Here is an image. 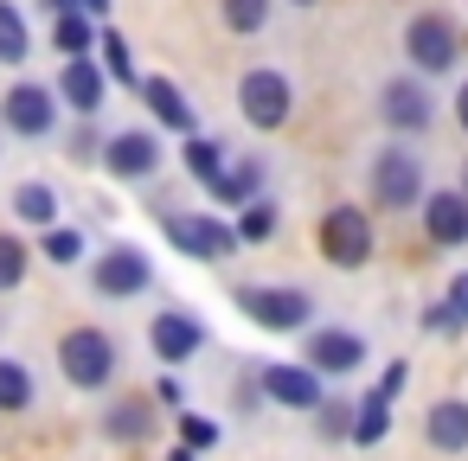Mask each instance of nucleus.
Segmentation results:
<instances>
[{
  "mask_svg": "<svg viewBox=\"0 0 468 461\" xmlns=\"http://www.w3.org/2000/svg\"><path fill=\"white\" fill-rule=\"evenodd\" d=\"M27 52H33V39H27L20 7H14V0H0V65H27Z\"/></svg>",
  "mask_w": 468,
  "mask_h": 461,
  "instance_id": "obj_22",
  "label": "nucleus"
},
{
  "mask_svg": "<svg viewBox=\"0 0 468 461\" xmlns=\"http://www.w3.org/2000/svg\"><path fill=\"white\" fill-rule=\"evenodd\" d=\"M455 193H462V199H468V161H462V186H455Z\"/></svg>",
  "mask_w": 468,
  "mask_h": 461,
  "instance_id": "obj_38",
  "label": "nucleus"
},
{
  "mask_svg": "<svg viewBox=\"0 0 468 461\" xmlns=\"http://www.w3.org/2000/svg\"><path fill=\"white\" fill-rule=\"evenodd\" d=\"M46 257H52V263H78V257H84V237H78V231H46Z\"/></svg>",
  "mask_w": 468,
  "mask_h": 461,
  "instance_id": "obj_33",
  "label": "nucleus"
},
{
  "mask_svg": "<svg viewBox=\"0 0 468 461\" xmlns=\"http://www.w3.org/2000/svg\"><path fill=\"white\" fill-rule=\"evenodd\" d=\"M263 391L289 410H321V372L314 365H263Z\"/></svg>",
  "mask_w": 468,
  "mask_h": 461,
  "instance_id": "obj_14",
  "label": "nucleus"
},
{
  "mask_svg": "<svg viewBox=\"0 0 468 461\" xmlns=\"http://www.w3.org/2000/svg\"><path fill=\"white\" fill-rule=\"evenodd\" d=\"M148 429H154V410H148L142 397H122V403L103 416V435H110V442H142Z\"/></svg>",
  "mask_w": 468,
  "mask_h": 461,
  "instance_id": "obj_21",
  "label": "nucleus"
},
{
  "mask_svg": "<svg viewBox=\"0 0 468 461\" xmlns=\"http://www.w3.org/2000/svg\"><path fill=\"white\" fill-rule=\"evenodd\" d=\"M430 327H436V333H442V327H468V269L449 282L442 308H430Z\"/></svg>",
  "mask_w": 468,
  "mask_h": 461,
  "instance_id": "obj_26",
  "label": "nucleus"
},
{
  "mask_svg": "<svg viewBox=\"0 0 468 461\" xmlns=\"http://www.w3.org/2000/svg\"><path fill=\"white\" fill-rule=\"evenodd\" d=\"M257 186H263V167H257V161H244V167H231V173H225V186H218V205H244Z\"/></svg>",
  "mask_w": 468,
  "mask_h": 461,
  "instance_id": "obj_27",
  "label": "nucleus"
},
{
  "mask_svg": "<svg viewBox=\"0 0 468 461\" xmlns=\"http://www.w3.org/2000/svg\"><path fill=\"white\" fill-rule=\"evenodd\" d=\"M148 340H154V359H167V365H186L193 352H199V320L193 314H180V308H161L154 314V327H148Z\"/></svg>",
  "mask_w": 468,
  "mask_h": 461,
  "instance_id": "obj_13",
  "label": "nucleus"
},
{
  "mask_svg": "<svg viewBox=\"0 0 468 461\" xmlns=\"http://www.w3.org/2000/svg\"><path fill=\"white\" fill-rule=\"evenodd\" d=\"M270 231H276V212H270L263 199H250V212L238 218V237H244V244H257V237H270Z\"/></svg>",
  "mask_w": 468,
  "mask_h": 461,
  "instance_id": "obj_31",
  "label": "nucleus"
},
{
  "mask_svg": "<svg viewBox=\"0 0 468 461\" xmlns=\"http://www.w3.org/2000/svg\"><path fill=\"white\" fill-rule=\"evenodd\" d=\"M423 435H430V448H442V455H462V448H468V403H462V397H442V403H430V416H423Z\"/></svg>",
  "mask_w": 468,
  "mask_h": 461,
  "instance_id": "obj_17",
  "label": "nucleus"
},
{
  "mask_svg": "<svg viewBox=\"0 0 468 461\" xmlns=\"http://www.w3.org/2000/svg\"><path fill=\"white\" fill-rule=\"evenodd\" d=\"M33 403V372L20 359H0V410H27Z\"/></svg>",
  "mask_w": 468,
  "mask_h": 461,
  "instance_id": "obj_24",
  "label": "nucleus"
},
{
  "mask_svg": "<svg viewBox=\"0 0 468 461\" xmlns=\"http://www.w3.org/2000/svg\"><path fill=\"white\" fill-rule=\"evenodd\" d=\"M58 14H90V20H103L110 14V0H52Z\"/></svg>",
  "mask_w": 468,
  "mask_h": 461,
  "instance_id": "obj_34",
  "label": "nucleus"
},
{
  "mask_svg": "<svg viewBox=\"0 0 468 461\" xmlns=\"http://www.w3.org/2000/svg\"><path fill=\"white\" fill-rule=\"evenodd\" d=\"M238 308H244V320H257V327H270V333H302V327L314 320V295H308V288H276V282L238 288Z\"/></svg>",
  "mask_w": 468,
  "mask_h": 461,
  "instance_id": "obj_1",
  "label": "nucleus"
},
{
  "mask_svg": "<svg viewBox=\"0 0 468 461\" xmlns=\"http://www.w3.org/2000/svg\"><path fill=\"white\" fill-rule=\"evenodd\" d=\"M423 231H430V244L462 250L468 244V199L462 193H430L423 199Z\"/></svg>",
  "mask_w": 468,
  "mask_h": 461,
  "instance_id": "obj_15",
  "label": "nucleus"
},
{
  "mask_svg": "<svg viewBox=\"0 0 468 461\" xmlns=\"http://www.w3.org/2000/svg\"><path fill=\"white\" fill-rule=\"evenodd\" d=\"M148 250H135V244H116V250H103L97 257V295H110V301H129V295H142L148 288Z\"/></svg>",
  "mask_w": 468,
  "mask_h": 461,
  "instance_id": "obj_9",
  "label": "nucleus"
},
{
  "mask_svg": "<svg viewBox=\"0 0 468 461\" xmlns=\"http://www.w3.org/2000/svg\"><path fill=\"white\" fill-rule=\"evenodd\" d=\"M58 365H65V378H71L78 391H97V384L116 378V340L97 333V327H71V333L58 340Z\"/></svg>",
  "mask_w": 468,
  "mask_h": 461,
  "instance_id": "obj_3",
  "label": "nucleus"
},
{
  "mask_svg": "<svg viewBox=\"0 0 468 461\" xmlns=\"http://www.w3.org/2000/svg\"><path fill=\"white\" fill-rule=\"evenodd\" d=\"M378 110H385V122L404 129V135H423V129L436 122V97H430L417 78H391L385 97H378Z\"/></svg>",
  "mask_w": 468,
  "mask_h": 461,
  "instance_id": "obj_10",
  "label": "nucleus"
},
{
  "mask_svg": "<svg viewBox=\"0 0 468 461\" xmlns=\"http://www.w3.org/2000/svg\"><path fill=\"white\" fill-rule=\"evenodd\" d=\"M186 173L218 199V186H225V173H231V167H225V148H218V141H206V135H193V141H186Z\"/></svg>",
  "mask_w": 468,
  "mask_h": 461,
  "instance_id": "obj_19",
  "label": "nucleus"
},
{
  "mask_svg": "<svg viewBox=\"0 0 468 461\" xmlns=\"http://www.w3.org/2000/svg\"><path fill=\"white\" fill-rule=\"evenodd\" d=\"M27 282V244L20 237H0V295Z\"/></svg>",
  "mask_w": 468,
  "mask_h": 461,
  "instance_id": "obj_29",
  "label": "nucleus"
},
{
  "mask_svg": "<svg viewBox=\"0 0 468 461\" xmlns=\"http://www.w3.org/2000/svg\"><path fill=\"white\" fill-rule=\"evenodd\" d=\"M385 429H391V397H385V391H366V397L353 403V442L372 448V442H385Z\"/></svg>",
  "mask_w": 468,
  "mask_h": 461,
  "instance_id": "obj_20",
  "label": "nucleus"
},
{
  "mask_svg": "<svg viewBox=\"0 0 468 461\" xmlns=\"http://www.w3.org/2000/svg\"><path fill=\"white\" fill-rule=\"evenodd\" d=\"M135 90H142V103L154 110V122H167V129L193 135V103L180 97V84H174V78H142Z\"/></svg>",
  "mask_w": 468,
  "mask_h": 461,
  "instance_id": "obj_18",
  "label": "nucleus"
},
{
  "mask_svg": "<svg viewBox=\"0 0 468 461\" xmlns=\"http://www.w3.org/2000/svg\"><path fill=\"white\" fill-rule=\"evenodd\" d=\"M404 52H410L417 71H449V65L462 58V39H455V26H449L442 14H417L410 33H404Z\"/></svg>",
  "mask_w": 468,
  "mask_h": 461,
  "instance_id": "obj_8",
  "label": "nucleus"
},
{
  "mask_svg": "<svg viewBox=\"0 0 468 461\" xmlns=\"http://www.w3.org/2000/svg\"><path fill=\"white\" fill-rule=\"evenodd\" d=\"M455 116H462V129H468V84L455 90Z\"/></svg>",
  "mask_w": 468,
  "mask_h": 461,
  "instance_id": "obj_36",
  "label": "nucleus"
},
{
  "mask_svg": "<svg viewBox=\"0 0 468 461\" xmlns=\"http://www.w3.org/2000/svg\"><path fill=\"white\" fill-rule=\"evenodd\" d=\"M289 78L282 71H244V84H238V110H244V122L250 129H282L289 122Z\"/></svg>",
  "mask_w": 468,
  "mask_h": 461,
  "instance_id": "obj_7",
  "label": "nucleus"
},
{
  "mask_svg": "<svg viewBox=\"0 0 468 461\" xmlns=\"http://www.w3.org/2000/svg\"><path fill=\"white\" fill-rule=\"evenodd\" d=\"M103 71H110V78L142 84V78H135V58H129V46H122V33H103Z\"/></svg>",
  "mask_w": 468,
  "mask_h": 461,
  "instance_id": "obj_30",
  "label": "nucleus"
},
{
  "mask_svg": "<svg viewBox=\"0 0 468 461\" xmlns=\"http://www.w3.org/2000/svg\"><path fill=\"white\" fill-rule=\"evenodd\" d=\"M295 7H314V0H295Z\"/></svg>",
  "mask_w": 468,
  "mask_h": 461,
  "instance_id": "obj_39",
  "label": "nucleus"
},
{
  "mask_svg": "<svg viewBox=\"0 0 468 461\" xmlns=\"http://www.w3.org/2000/svg\"><path fill=\"white\" fill-rule=\"evenodd\" d=\"M52 46H58V52H71V58H84V52L97 46V33H90V20H84V14H58Z\"/></svg>",
  "mask_w": 468,
  "mask_h": 461,
  "instance_id": "obj_25",
  "label": "nucleus"
},
{
  "mask_svg": "<svg viewBox=\"0 0 468 461\" xmlns=\"http://www.w3.org/2000/svg\"><path fill=\"white\" fill-rule=\"evenodd\" d=\"M270 20V0H225V26L231 33H263Z\"/></svg>",
  "mask_w": 468,
  "mask_h": 461,
  "instance_id": "obj_28",
  "label": "nucleus"
},
{
  "mask_svg": "<svg viewBox=\"0 0 468 461\" xmlns=\"http://www.w3.org/2000/svg\"><path fill=\"white\" fill-rule=\"evenodd\" d=\"M372 199H378L385 212H410V205L423 212V199H430V193H423V154H410L404 141L385 148V154L372 161Z\"/></svg>",
  "mask_w": 468,
  "mask_h": 461,
  "instance_id": "obj_2",
  "label": "nucleus"
},
{
  "mask_svg": "<svg viewBox=\"0 0 468 461\" xmlns=\"http://www.w3.org/2000/svg\"><path fill=\"white\" fill-rule=\"evenodd\" d=\"M14 212H20L27 225H52V218H58V193L39 186V180H27V186L14 193Z\"/></svg>",
  "mask_w": 468,
  "mask_h": 461,
  "instance_id": "obj_23",
  "label": "nucleus"
},
{
  "mask_svg": "<svg viewBox=\"0 0 468 461\" xmlns=\"http://www.w3.org/2000/svg\"><path fill=\"white\" fill-rule=\"evenodd\" d=\"M167 244H174L180 257L225 263L244 237H238V225H225V218H212V212H174V218H167Z\"/></svg>",
  "mask_w": 468,
  "mask_h": 461,
  "instance_id": "obj_4",
  "label": "nucleus"
},
{
  "mask_svg": "<svg viewBox=\"0 0 468 461\" xmlns=\"http://www.w3.org/2000/svg\"><path fill=\"white\" fill-rule=\"evenodd\" d=\"M180 442H186V448H212V442H218V423L186 410V416H180Z\"/></svg>",
  "mask_w": 468,
  "mask_h": 461,
  "instance_id": "obj_32",
  "label": "nucleus"
},
{
  "mask_svg": "<svg viewBox=\"0 0 468 461\" xmlns=\"http://www.w3.org/2000/svg\"><path fill=\"white\" fill-rule=\"evenodd\" d=\"M103 167H110L116 180H148V173L161 167V141H154L148 129L110 135V141H103Z\"/></svg>",
  "mask_w": 468,
  "mask_h": 461,
  "instance_id": "obj_12",
  "label": "nucleus"
},
{
  "mask_svg": "<svg viewBox=\"0 0 468 461\" xmlns=\"http://www.w3.org/2000/svg\"><path fill=\"white\" fill-rule=\"evenodd\" d=\"M0 122H7L14 135H27V141L52 135V129H58V90H46V84H14L7 97H0Z\"/></svg>",
  "mask_w": 468,
  "mask_h": 461,
  "instance_id": "obj_6",
  "label": "nucleus"
},
{
  "mask_svg": "<svg viewBox=\"0 0 468 461\" xmlns=\"http://www.w3.org/2000/svg\"><path fill=\"white\" fill-rule=\"evenodd\" d=\"M58 97H65L78 116H97V110L110 103V71H97L90 58H71L65 78H58Z\"/></svg>",
  "mask_w": 468,
  "mask_h": 461,
  "instance_id": "obj_16",
  "label": "nucleus"
},
{
  "mask_svg": "<svg viewBox=\"0 0 468 461\" xmlns=\"http://www.w3.org/2000/svg\"><path fill=\"white\" fill-rule=\"evenodd\" d=\"M404 384H410V365H404V359H398V365H391V372H385V378H378V391H385V397H398V391H404Z\"/></svg>",
  "mask_w": 468,
  "mask_h": 461,
  "instance_id": "obj_35",
  "label": "nucleus"
},
{
  "mask_svg": "<svg viewBox=\"0 0 468 461\" xmlns=\"http://www.w3.org/2000/svg\"><path fill=\"white\" fill-rule=\"evenodd\" d=\"M302 359H308L321 378H340V372H359V365H366V340L346 333V327H321V333H308Z\"/></svg>",
  "mask_w": 468,
  "mask_h": 461,
  "instance_id": "obj_11",
  "label": "nucleus"
},
{
  "mask_svg": "<svg viewBox=\"0 0 468 461\" xmlns=\"http://www.w3.org/2000/svg\"><path fill=\"white\" fill-rule=\"evenodd\" d=\"M372 250H378V237H372V218L359 205H334L321 218V257L334 269H359V263H372Z\"/></svg>",
  "mask_w": 468,
  "mask_h": 461,
  "instance_id": "obj_5",
  "label": "nucleus"
},
{
  "mask_svg": "<svg viewBox=\"0 0 468 461\" xmlns=\"http://www.w3.org/2000/svg\"><path fill=\"white\" fill-rule=\"evenodd\" d=\"M193 455H199V448H186V442H180V448H174V455H167V461H193Z\"/></svg>",
  "mask_w": 468,
  "mask_h": 461,
  "instance_id": "obj_37",
  "label": "nucleus"
}]
</instances>
